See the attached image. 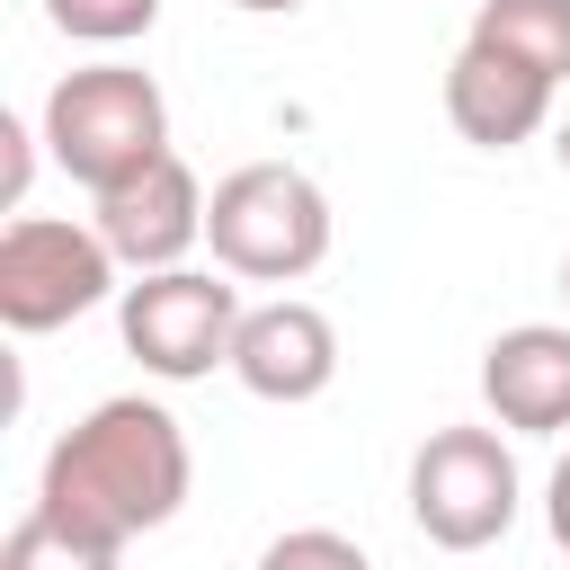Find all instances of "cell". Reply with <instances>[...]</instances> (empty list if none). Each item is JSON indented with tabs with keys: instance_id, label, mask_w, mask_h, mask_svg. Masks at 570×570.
I'll list each match as a JSON object with an SVG mask.
<instances>
[{
	"instance_id": "obj_1",
	"label": "cell",
	"mask_w": 570,
	"mask_h": 570,
	"mask_svg": "<svg viewBox=\"0 0 570 570\" xmlns=\"http://www.w3.org/2000/svg\"><path fill=\"white\" fill-rule=\"evenodd\" d=\"M187 481H196V454H187V428L142 401V392H116L98 401L80 428L53 436L45 472H36V508L62 517L71 534H98V543H134L151 525H169L187 508Z\"/></svg>"
},
{
	"instance_id": "obj_2",
	"label": "cell",
	"mask_w": 570,
	"mask_h": 570,
	"mask_svg": "<svg viewBox=\"0 0 570 570\" xmlns=\"http://www.w3.org/2000/svg\"><path fill=\"white\" fill-rule=\"evenodd\" d=\"M214 267L240 285H294L330 258V196L294 160H240L205 205Z\"/></svg>"
},
{
	"instance_id": "obj_3",
	"label": "cell",
	"mask_w": 570,
	"mask_h": 570,
	"mask_svg": "<svg viewBox=\"0 0 570 570\" xmlns=\"http://www.w3.org/2000/svg\"><path fill=\"white\" fill-rule=\"evenodd\" d=\"M45 142H53V160H62L89 196H107V187H125L134 169H151V160L169 151V98H160V80L134 71V62L62 71L53 98H45Z\"/></svg>"
},
{
	"instance_id": "obj_4",
	"label": "cell",
	"mask_w": 570,
	"mask_h": 570,
	"mask_svg": "<svg viewBox=\"0 0 570 570\" xmlns=\"http://www.w3.org/2000/svg\"><path fill=\"white\" fill-rule=\"evenodd\" d=\"M116 285V249L98 240V223H71V214H18L0 232V321L18 338H45L80 312H98Z\"/></svg>"
},
{
	"instance_id": "obj_5",
	"label": "cell",
	"mask_w": 570,
	"mask_h": 570,
	"mask_svg": "<svg viewBox=\"0 0 570 570\" xmlns=\"http://www.w3.org/2000/svg\"><path fill=\"white\" fill-rule=\"evenodd\" d=\"M116 330L125 356L160 383H196L214 365H232L240 338V285L223 267H169V276H134L116 294Z\"/></svg>"
},
{
	"instance_id": "obj_6",
	"label": "cell",
	"mask_w": 570,
	"mask_h": 570,
	"mask_svg": "<svg viewBox=\"0 0 570 570\" xmlns=\"http://www.w3.org/2000/svg\"><path fill=\"white\" fill-rule=\"evenodd\" d=\"M517 454L499 428H436L410 454V517L436 552H481L517 525Z\"/></svg>"
},
{
	"instance_id": "obj_7",
	"label": "cell",
	"mask_w": 570,
	"mask_h": 570,
	"mask_svg": "<svg viewBox=\"0 0 570 570\" xmlns=\"http://www.w3.org/2000/svg\"><path fill=\"white\" fill-rule=\"evenodd\" d=\"M205 187H196V169L178 160V151H160L151 169H134L125 187H107V196H89V223H98V240L116 249V267H134V276H169V267H187V249L205 240Z\"/></svg>"
},
{
	"instance_id": "obj_8",
	"label": "cell",
	"mask_w": 570,
	"mask_h": 570,
	"mask_svg": "<svg viewBox=\"0 0 570 570\" xmlns=\"http://www.w3.org/2000/svg\"><path fill=\"white\" fill-rule=\"evenodd\" d=\"M232 374H240V392H258V401H276V410L321 401V392L338 383V330H330V312L303 303V294H276V303L240 312Z\"/></svg>"
},
{
	"instance_id": "obj_9",
	"label": "cell",
	"mask_w": 570,
	"mask_h": 570,
	"mask_svg": "<svg viewBox=\"0 0 570 570\" xmlns=\"http://www.w3.org/2000/svg\"><path fill=\"white\" fill-rule=\"evenodd\" d=\"M481 401L517 436H561L570 428V330L561 321H517L481 347Z\"/></svg>"
},
{
	"instance_id": "obj_10",
	"label": "cell",
	"mask_w": 570,
	"mask_h": 570,
	"mask_svg": "<svg viewBox=\"0 0 570 570\" xmlns=\"http://www.w3.org/2000/svg\"><path fill=\"white\" fill-rule=\"evenodd\" d=\"M543 116H552V80H534V71L481 53V45H454V62H445V125L463 142L517 151V142L543 134Z\"/></svg>"
},
{
	"instance_id": "obj_11",
	"label": "cell",
	"mask_w": 570,
	"mask_h": 570,
	"mask_svg": "<svg viewBox=\"0 0 570 570\" xmlns=\"http://www.w3.org/2000/svg\"><path fill=\"white\" fill-rule=\"evenodd\" d=\"M463 45H481V53H499V62L561 89L570 80V0H481Z\"/></svg>"
},
{
	"instance_id": "obj_12",
	"label": "cell",
	"mask_w": 570,
	"mask_h": 570,
	"mask_svg": "<svg viewBox=\"0 0 570 570\" xmlns=\"http://www.w3.org/2000/svg\"><path fill=\"white\" fill-rule=\"evenodd\" d=\"M0 570H116V543H98V534H71L62 517L27 508V517L0 534Z\"/></svg>"
},
{
	"instance_id": "obj_13",
	"label": "cell",
	"mask_w": 570,
	"mask_h": 570,
	"mask_svg": "<svg viewBox=\"0 0 570 570\" xmlns=\"http://www.w3.org/2000/svg\"><path fill=\"white\" fill-rule=\"evenodd\" d=\"M45 18L80 45H134V36H151L160 0H45Z\"/></svg>"
},
{
	"instance_id": "obj_14",
	"label": "cell",
	"mask_w": 570,
	"mask_h": 570,
	"mask_svg": "<svg viewBox=\"0 0 570 570\" xmlns=\"http://www.w3.org/2000/svg\"><path fill=\"white\" fill-rule=\"evenodd\" d=\"M258 570H374V561H365V543L338 534V525H294V534H276V543L258 552Z\"/></svg>"
},
{
	"instance_id": "obj_15",
	"label": "cell",
	"mask_w": 570,
	"mask_h": 570,
	"mask_svg": "<svg viewBox=\"0 0 570 570\" xmlns=\"http://www.w3.org/2000/svg\"><path fill=\"white\" fill-rule=\"evenodd\" d=\"M0 142H9V205H18V196H27V169H36V151H27L36 134H27L18 116H0Z\"/></svg>"
},
{
	"instance_id": "obj_16",
	"label": "cell",
	"mask_w": 570,
	"mask_h": 570,
	"mask_svg": "<svg viewBox=\"0 0 570 570\" xmlns=\"http://www.w3.org/2000/svg\"><path fill=\"white\" fill-rule=\"evenodd\" d=\"M543 517H552V543L570 552V454L552 463V481H543Z\"/></svg>"
},
{
	"instance_id": "obj_17",
	"label": "cell",
	"mask_w": 570,
	"mask_h": 570,
	"mask_svg": "<svg viewBox=\"0 0 570 570\" xmlns=\"http://www.w3.org/2000/svg\"><path fill=\"white\" fill-rule=\"evenodd\" d=\"M232 9H249V18H285V9H303V0H232Z\"/></svg>"
},
{
	"instance_id": "obj_18",
	"label": "cell",
	"mask_w": 570,
	"mask_h": 570,
	"mask_svg": "<svg viewBox=\"0 0 570 570\" xmlns=\"http://www.w3.org/2000/svg\"><path fill=\"white\" fill-rule=\"evenodd\" d=\"M552 151H561V169H570V125H561V134H552Z\"/></svg>"
},
{
	"instance_id": "obj_19",
	"label": "cell",
	"mask_w": 570,
	"mask_h": 570,
	"mask_svg": "<svg viewBox=\"0 0 570 570\" xmlns=\"http://www.w3.org/2000/svg\"><path fill=\"white\" fill-rule=\"evenodd\" d=\"M561 294H570V258H561Z\"/></svg>"
}]
</instances>
